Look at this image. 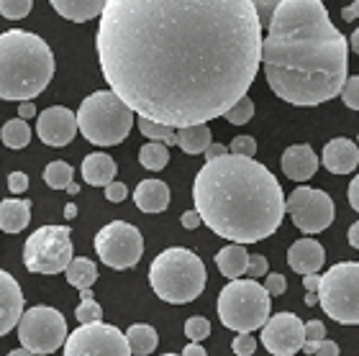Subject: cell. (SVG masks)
I'll return each mask as SVG.
<instances>
[{"instance_id": "6da1fadb", "label": "cell", "mask_w": 359, "mask_h": 356, "mask_svg": "<svg viewBox=\"0 0 359 356\" xmlns=\"http://www.w3.org/2000/svg\"><path fill=\"white\" fill-rule=\"evenodd\" d=\"M252 0H108L95 49L108 88L175 128L226 116L262 64Z\"/></svg>"}, {"instance_id": "7a4b0ae2", "label": "cell", "mask_w": 359, "mask_h": 356, "mask_svg": "<svg viewBox=\"0 0 359 356\" xmlns=\"http://www.w3.org/2000/svg\"><path fill=\"white\" fill-rule=\"evenodd\" d=\"M269 90L290 105H321L341 95L349 44L331 23L323 0H283L262 41Z\"/></svg>"}, {"instance_id": "3957f363", "label": "cell", "mask_w": 359, "mask_h": 356, "mask_svg": "<svg viewBox=\"0 0 359 356\" xmlns=\"http://www.w3.org/2000/svg\"><path fill=\"white\" fill-rule=\"evenodd\" d=\"M195 208L216 236L257 244L272 236L287 210L277 177L255 156L224 154L201 167L193 182Z\"/></svg>"}, {"instance_id": "277c9868", "label": "cell", "mask_w": 359, "mask_h": 356, "mask_svg": "<svg viewBox=\"0 0 359 356\" xmlns=\"http://www.w3.org/2000/svg\"><path fill=\"white\" fill-rule=\"evenodd\" d=\"M54 77V54L44 39L11 29L0 36V97L26 103L41 95Z\"/></svg>"}, {"instance_id": "5b68a950", "label": "cell", "mask_w": 359, "mask_h": 356, "mask_svg": "<svg viewBox=\"0 0 359 356\" xmlns=\"http://www.w3.org/2000/svg\"><path fill=\"white\" fill-rule=\"evenodd\" d=\"M149 285L154 295L170 305L193 303L205 287V264L190 249L172 246L151 261Z\"/></svg>"}, {"instance_id": "8992f818", "label": "cell", "mask_w": 359, "mask_h": 356, "mask_svg": "<svg viewBox=\"0 0 359 356\" xmlns=\"http://www.w3.org/2000/svg\"><path fill=\"white\" fill-rule=\"evenodd\" d=\"M139 113L121 100L113 90H97L80 103L77 123L80 134L95 146H116L131 134V126Z\"/></svg>"}, {"instance_id": "52a82bcc", "label": "cell", "mask_w": 359, "mask_h": 356, "mask_svg": "<svg viewBox=\"0 0 359 356\" xmlns=\"http://www.w3.org/2000/svg\"><path fill=\"white\" fill-rule=\"evenodd\" d=\"M218 318L236 334H252L269 320V292L257 280H231L218 295Z\"/></svg>"}, {"instance_id": "ba28073f", "label": "cell", "mask_w": 359, "mask_h": 356, "mask_svg": "<svg viewBox=\"0 0 359 356\" xmlns=\"http://www.w3.org/2000/svg\"><path fill=\"white\" fill-rule=\"evenodd\" d=\"M321 308L341 326H359V261H339L321 275Z\"/></svg>"}, {"instance_id": "9c48e42d", "label": "cell", "mask_w": 359, "mask_h": 356, "mask_svg": "<svg viewBox=\"0 0 359 356\" xmlns=\"http://www.w3.org/2000/svg\"><path fill=\"white\" fill-rule=\"evenodd\" d=\"M72 236L67 226H41L26 238L23 264L34 275H60L72 264Z\"/></svg>"}, {"instance_id": "30bf717a", "label": "cell", "mask_w": 359, "mask_h": 356, "mask_svg": "<svg viewBox=\"0 0 359 356\" xmlns=\"http://www.w3.org/2000/svg\"><path fill=\"white\" fill-rule=\"evenodd\" d=\"M69 331L67 320L57 308L49 305H34L23 313L18 323V341L34 354H54L62 343H67Z\"/></svg>"}, {"instance_id": "8fae6325", "label": "cell", "mask_w": 359, "mask_h": 356, "mask_svg": "<svg viewBox=\"0 0 359 356\" xmlns=\"http://www.w3.org/2000/svg\"><path fill=\"white\" fill-rule=\"evenodd\" d=\"M95 252L105 267L131 269L139 264L144 254V238L136 226L126 221H113L97 231Z\"/></svg>"}, {"instance_id": "7c38bea8", "label": "cell", "mask_w": 359, "mask_h": 356, "mask_svg": "<svg viewBox=\"0 0 359 356\" xmlns=\"http://www.w3.org/2000/svg\"><path fill=\"white\" fill-rule=\"evenodd\" d=\"M128 336L108 323H88L72 331L65 343V356H131Z\"/></svg>"}, {"instance_id": "4fadbf2b", "label": "cell", "mask_w": 359, "mask_h": 356, "mask_svg": "<svg viewBox=\"0 0 359 356\" xmlns=\"http://www.w3.org/2000/svg\"><path fill=\"white\" fill-rule=\"evenodd\" d=\"M287 213L303 233H321L334 223L337 208H334L329 193L303 185L295 187L287 198Z\"/></svg>"}, {"instance_id": "5bb4252c", "label": "cell", "mask_w": 359, "mask_h": 356, "mask_svg": "<svg viewBox=\"0 0 359 356\" xmlns=\"http://www.w3.org/2000/svg\"><path fill=\"white\" fill-rule=\"evenodd\" d=\"M262 343L275 356L298 354L306 346V323L295 313H277L264 323Z\"/></svg>"}, {"instance_id": "9a60e30c", "label": "cell", "mask_w": 359, "mask_h": 356, "mask_svg": "<svg viewBox=\"0 0 359 356\" xmlns=\"http://www.w3.org/2000/svg\"><path fill=\"white\" fill-rule=\"evenodd\" d=\"M80 131L77 113H72L65 105H52L39 113L36 134L46 146H67Z\"/></svg>"}, {"instance_id": "2e32d148", "label": "cell", "mask_w": 359, "mask_h": 356, "mask_svg": "<svg viewBox=\"0 0 359 356\" xmlns=\"http://www.w3.org/2000/svg\"><path fill=\"white\" fill-rule=\"evenodd\" d=\"M23 318V292L11 272H0V334L6 336L18 328Z\"/></svg>"}, {"instance_id": "e0dca14e", "label": "cell", "mask_w": 359, "mask_h": 356, "mask_svg": "<svg viewBox=\"0 0 359 356\" xmlns=\"http://www.w3.org/2000/svg\"><path fill=\"white\" fill-rule=\"evenodd\" d=\"M283 172L285 177H290L292 182H306L316 174L318 170V156H316L313 146L308 144H295V146H287L283 151Z\"/></svg>"}, {"instance_id": "ac0fdd59", "label": "cell", "mask_w": 359, "mask_h": 356, "mask_svg": "<svg viewBox=\"0 0 359 356\" xmlns=\"http://www.w3.org/2000/svg\"><path fill=\"white\" fill-rule=\"evenodd\" d=\"M323 261H326V252L316 238H300L287 249V264L292 272L298 275H316L321 272Z\"/></svg>"}, {"instance_id": "d6986e66", "label": "cell", "mask_w": 359, "mask_h": 356, "mask_svg": "<svg viewBox=\"0 0 359 356\" xmlns=\"http://www.w3.org/2000/svg\"><path fill=\"white\" fill-rule=\"evenodd\" d=\"M321 162L331 174H349V172L357 170L359 149L352 139L339 136V139H334V142H329L326 146H323Z\"/></svg>"}, {"instance_id": "ffe728a7", "label": "cell", "mask_w": 359, "mask_h": 356, "mask_svg": "<svg viewBox=\"0 0 359 356\" xmlns=\"http://www.w3.org/2000/svg\"><path fill=\"white\" fill-rule=\"evenodd\" d=\"M134 203L142 213H162L170 205V187L162 179H144L134 190Z\"/></svg>"}, {"instance_id": "44dd1931", "label": "cell", "mask_w": 359, "mask_h": 356, "mask_svg": "<svg viewBox=\"0 0 359 356\" xmlns=\"http://www.w3.org/2000/svg\"><path fill=\"white\" fill-rule=\"evenodd\" d=\"M49 3L62 18L72 23L93 21L97 15H103L105 6H108V0H49Z\"/></svg>"}, {"instance_id": "7402d4cb", "label": "cell", "mask_w": 359, "mask_h": 356, "mask_svg": "<svg viewBox=\"0 0 359 356\" xmlns=\"http://www.w3.org/2000/svg\"><path fill=\"white\" fill-rule=\"evenodd\" d=\"M116 162L113 156L103 154V151H95V154H88L83 159V179L93 187H108L116 179Z\"/></svg>"}, {"instance_id": "603a6c76", "label": "cell", "mask_w": 359, "mask_h": 356, "mask_svg": "<svg viewBox=\"0 0 359 356\" xmlns=\"http://www.w3.org/2000/svg\"><path fill=\"white\" fill-rule=\"evenodd\" d=\"M249 256L244 244H231L221 249L216 254V264H218V272L226 277V280H239L241 275H247L249 272Z\"/></svg>"}, {"instance_id": "cb8c5ba5", "label": "cell", "mask_w": 359, "mask_h": 356, "mask_svg": "<svg viewBox=\"0 0 359 356\" xmlns=\"http://www.w3.org/2000/svg\"><path fill=\"white\" fill-rule=\"evenodd\" d=\"M31 223V203L29 200H11L0 203V228L6 233H21L26 226Z\"/></svg>"}, {"instance_id": "d4e9b609", "label": "cell", "mask_w": 359, "mask_h": 356, "mask_svg": "<svg viewBox=\"0 0 359 356\" xmlns=\"http://www.w3.org/2000/svg\"><path fill=\"white\" fill-rule=\"evenodd\" d=\"M213 144L210 139V128L208 123H195V126L177 128V146L185 151V154H205V149Z\"/></svg>"}, {"instance_id": "484cf974", "label": "cell", "mask_w": 359, "mask_h": 356, "mask_svg": "<svg viewBox=\"0 0 359 356\" xmlns=\"http://www.w3.org/2000/svg\"><path fill=\"white\" fill-rule=\"evenodd\" d=\"M67 282L77 289H90L97 280V267L95 261H90L88 256H77L72 259V264L67 267Z\"/></svg>"}, {"instance_id": "4316f807", "label": "cell", "mask_w": 359, "mask_h": 356, "mask_svg": "<svg viewBox=\"0 0 359 356\" xmlns=\"http://www.w3.org/2000/svg\"><path fill=\"white\" fill-rule=\"evenodd\" d=\"M126 336H128V343H131V351L139 356H149L159 343L157 331H154L151 326H147V323H136V326H131Z\"/></svg>"}, {"instance_id": "83f0119b", "label": "cell", "mask_w": 359, "mask_h": 356, "mask_svg": "<svg viewBox=\"0 0 359 356\" xmlns=\"http://www.w3.org/2000/svg\"><path fill=\"white\" fill-rule=\"evenodd\" d=\"M167 162H170V151H167V144L162 142H149L139 149V164L144 170L159 172L165 170Z\"/></svg>"}, {"instance_id": "f1b7e54d", "label": "cell", "mask_w": 359, "mask_h": 356, "mask_svg": "<svg viewBox=\"0 0 359 356\" xmlns=\"http://www.w3.org/2000/svg\"><path fill=\"white\" fill-rule=\"evenodd\" d=\"M0 139H3V144H6L8 149H23L29 146L31 142V128L29 123H26V118H13L8 121L6 126H3V131H0Z\"/></svg>"}, {"instance_id": "f546056e", "label": "cell", "mask_w": 359, "mask_h": 356, "mask_svg": "<svg viewBox=\"0 0 359 356\" xmlns=\"http://www.w3.org/2000/svg\"><path fill=\"white\" fill-rule=\"evenodd\" d=\"M136 123H139V131H142L149 142H162V144H167V146L177 144V131H175V126H167V123H159V121L144 118V116H139Z\"/></svg>"}, {"instance_id": "4dcf8cb0", "label": "cell", "mask_w": 359, "mask_h": 356, "mask_svg": "<svg viewBox=\"0 0 359 356\" xmlns=\"http://www.w3.org/2000/svg\"><path fill=\"white\" fill-rule=\"evenodd\" d=\"M44 182L52 190H67L69 185H72V167H69L67 162H52V164H46V170H44Z\"/></svg>"}, {"instance_id": "1f68e13d", "label": "cell", "mask_w": 359, "mask_h": 356, "mask_svg": "<svg viewBox=\"0 0 359 356\" xmlns=\"http://www.w3.org/2000/svg\"><path fill=\"white\" fill-rule=\"evenodd\" d=\"M252 116H255V103H252V97L249 95H244L239 103L233 105L231 111H226L224 118L229 121V123H233V126H244V123L252 121Z\"/></svg>"}, {"instance_id": "d6a6232c", "label": "cell", "mask_w": 359, "mask_h": 356, "mask_svg": "<svg viewBox=\"0 0 359 356\" xmlns=\"http://www.w3.org/2000/svg\"><path fill=\"white\" fill-rule=\"evenodd\" d=\"M34 0H0V13L8 21H21L31 13Z\"/></svg>"}, {"instance_id": "836d02e7", "label": "cell", "mask_w": 359, "mask_h": 356, "mask_svg": "<svg viewBox=\"0 0 359 356\" xmlns=\"http://www.w3.org/2000/svg\"><path fill=\"white\" fill-rule=\"evenodd\" d=\"M75 318L80 320V326H88V323H100V320H103V308H100L93 297H88V300H83V303L77 305Z\"/></svg>"}, {"instance_id": "e575fe53", "label": "cell", "mask_w": 359, "mask_h": 356, "mask_svg": "<svg viewBox=\"0 0 359 356\" xmlns=\"http://www.w3.org/2000/svg\"><path fill=\"white\" fill-rule=\"evenodd\" d=\"M185 336L190 341H203V338H208L210 336V323L201 315H195V318H187L185 323Z\"/></svg>"}, {"instance_id": "d590c367", "label": "cell", "mask_w": 359, "mask_h": 356, "mask_svg": "<svg viewBox=\"0 0 359 356\" xmlns=\"http://www.w3.org/2000/svg\"><path fill=\"white\" fill-rule=\"evenodd\" d=\"M257 8V15H259V21H262V26H267L272 23V18H275L277 8L283 6V0H252Z\"/></svg>"}, {"instance_id": "8d00e7d4", "label": "cell", "mask_w": 359, "mask_h": 356, "mask_svg": "<svg viewBox=\"0 0 359 356\" xmlns=\"http://www.w3.org/2000/svg\"><path fill=\"white\" fill-rule=\"evenodd\" d=\"M341 100H344L346 108H352V111H359V74L349 77L341 90Z\"/></svg>"}, {"instance_id": "74e56055", "label": "cell", "mask_w": 359, "mask_h": 356, "mask_svg": "<svg viewBox=\"0 0 359 356\" xmlns=\"http://www.w3.org/2000/svg\"><path fill=\"white\" fill-rule=\"evenodd\" d=\"M257 351V341L252 334H239L233 338V354L236 356H252Z\"/></svg>"}, {"instance_id": "f35d334b", "label": "cell", "mask_w": 359, "mask_h": 356, "mask_svg": "<svg viewBox=\"0 0 359 356\" xmlns=\"http://www.w3.org/2000/svg\"><path fill=\"white\" fill-rule=\"evenodd\" d=\"M231 154H241V156H255L257 154V142L252 136H236L231 142Z\"/></svg>"}, {"instance_id": "ab89813d", "label": "cell", "mask_w": 359, "mask_h": 356, "mask_svg": "<svg viewBox=\"0 0 359 356\" xmlns=\"http://www.w3.org/2000/svg\"><path fill=\"white\" fill-rule=\"evenodd\" d=\"M26 187H29V174L26 172H11L8 174V190L13 195L26 193Z\"/></svg>"}, {"instance_id": "60d3db41", "label": "cell", "mask_w": 359, "mask_h": 356, "mask_svg": "<svg viewBox=\"0 0 359 356\" xmlns=\"http://www.w3.org/2000/svg\"><path fill=\"white\" fill-rule=\"evenodd\" d=\"M264 287H267V292H269L272 297L285 295V289H287V280H285L283 275H277V272H272V275H267V280H264Z\"/></svg>"}, {"instance_id": "b9f144b4", "label": "cell", "mask_w": 359, "mask_h": 356, "mask_svg": "<svg viewBox=\"0 0 359 356\" xmlns=\"http://www.w3.org/2000/svg\"><path fill=\"white\" fill-rule=\"evenodd\" d=\"M247 275L252 277V280H257V277H267V256H262V254H252Z\"/></svg>"}, {"instance_id": "7bdbcfd3", "label": "cell", "mask_w": 359, "mask_h": 356, "mask_svg": "<svg viewBox=\"0 0 359 356\" xmlns=\"http://www.w3.org/2000/svg\"><path fill=\"white\" fill-rule=\"evenodd\" d=\"M126 195H128V190L123 182H116V179H113L111 185L105 187V200L108 203H123L126 200Z\"/></svg>"}, {"instance_id": "ee69618b", "label": "cell", "mask_w": 359, "mask_h": 356, "mask_svg": "<svg viewBox=\"0 0 359 356\" xmlns=\"http://www.w3.org/2000/svg\"><path fill=\"white\" fill-rule=\"evenodd\" d=\"M326 338V326L321 320H308L306 323V341H323Z\"/></svg>"}, {"instance_id": "f6af8a7d", "label": "cell", "mask_w": 359, "mask_h": 356, "mask_svg": "<svg viewBox=\"0 0 359 356\" xmlns=\"http://www.w3.org/2000/svg\"><path fill=\"white\" fill-rule=\"evenodd\" d=\"M180 223L185 226L187 231H193V228H198L203 223V215H201V210L195 208V210H187V213H182V218H180Z\"/></svg>"}, {"instance_id": "bcb514c9", "label": "cell", "mask_w": 359, "mask_h": 356, "mask_svg": "<svg viewBox=\"0 0 359 356\" xmlns=\"http://www.w3.org/2000/svg\"><path fill=\"white\" fill-rule=\"evenodd\" d=\"M346 198H349V205L359 213V174L349 182V190H346Z\"/></svg>"}, {"instance_id": "7dc6e473", "label": "cell", "mask_w": 359, "mask_h": 356, "mask_svg": "<svg viewBox=\"0 0 359 356\" xmlns=\"http://www.w3.org/2000/svg\"><path fill=\"white\" fill-rule=\"evenodd\" d=\"M229 151H231V149L224 146V144H210V146L205 149V162H210V159H218V156L229 154Z\"/></svg>"}, {"instance_id": "c3c4849f", "label": "cell", "mask_w": 359, "mask_h": 356, "mask_svg": "<svg viewBox=\"0 0 359 356\" xmlns=\"http://www.w3.org/2000/svg\"><path fill=\"white\" fill-rule=\"evenodd\" d=\"M303 287H306L308 292H318V289H321V277H318V272H316V275H303Z\"/></svg>"}, {"instance_id": "681fc988", "label": "cell", "mask_w": 359, "mask_h": 356, "mask_svg": "<svg viewBox=\"0 0 359 356\" xmlns=\"http://www.w3.org/2000/svg\"><path fill=\"white\" fill-rule=\"evenodd\" d=\"M341 18H344L346 23H352L359 18V0H354L352 6H346L344 11H341Z\"/></svg>"}, {"instance_id": "f907efd6", "label": "cell", "mask_w": 359, "mask_h": 356, "mask_svg": "<svg viewBox=\"0 0 359 356\" xmlns=\"http://www.w3.org/2000/svg\"><path fill=\"white\" fill-rule=\"evenodd\" d=\"M316 356H339V346L334 341H326V338H323L321 346H318V354H316Z\"/></svg>"}, {"instance_id": "816d5d0a", "label": "cell", "mask_w": 359, "mask_h": 356, "mask_svg": "<svg viewBox=\"0 0 359 356\" xmlns=\"http://www.w3.org/2000/svg\"><path fill=\"white\" fill-rule=\"evenodd\" d=\"M205 354H208V351L203 349L201 341H190L185 349H182V356H205Z\"/></svg>"}, {"instance_id": "f5cc1de1", "label": "cell", "mask_w": 359, "mask_h": 356, "mask_svg": "<svg viewBox=\"0 0 359 356\" xmlns=\"http://www.w3.org/2000/svg\"><path fill=\"white\" fill-rule=\"evenodd\" d=\"M18 116H21V118H34V116H36V108H34V103H31V100H26V103H21L18 105Z\"/></svg>"}, {"instance_id": "db71d44e", "label": "cell", "mask_w": 359, "mask_h": 356, "mask_svg": "<svg viewBox=\"0 0 359 356\" xmlns=\"http://www.w3.org/2000/svg\"><path fill=\"white\" fill-rule=\"evenodd\" d=\"M346 238H349V244H352L354 249H359V221L349 226V233H346Z\"/></svg>"}, {"instance_id": "11a10c76", "label": "cell", "mask_w": 359, "mask_h": 356, "mask_svg": "<svg viewBox=\"0 0 359 356\" xmlns=\"http://www.w3.org/2000/svg\"><path fill=\"white\" fill-rule=\"evenodd\" d=\"M318 346H321V341H306L303 354H318Z\"/></svg>"}, {"instance_id": "9f6ffc18", "label": "cell", "mask_w": 359, "mask_h": 356, "mask_svg": "<svg viewBox=\"0 0 359 356\" xmlns=\"http://www.w3.org/2000/svg\"><path fill=\"white\" fill-rule=\"evenodd\" d=\"M306 305H311V308H313V305H321V295H318V292H308Z\"/></svg>"}, {"instance_id": "6f0895ef", "label": "cell", "mask_w": 359, "mask_h": 356, "mask_svg": "<svg viewBox=\"0 0 359 356\" xmlns=\"http://www.w3.org/2000/svg\"><path fill=\"white\" fill-rule=\"evenodd\" d=\"M349 46L354 49V54H359V29L354 31L352 36H349Z\"/></svg>"}, {"instance_id": "680465c9", "label": "cell", "mask_w": 359, "mask_h": 356, "mask_svg": "<svg viewBox=\"0 0 359 356\" xmlns=\"http://www.w3.org/2000/svg\"><path fill=\"white\" fill-rule=\"evenodd\" d=\"M6 356H39V354H34V351H29L26 346L23 349H15V351H8Z\"/></svg>"}, {"instance_id": "91938a15", "label": "cell", "mask_w": 359, "mask_h": 356, "mask_svg": "<svg viewBox=\"0 0 359 356\" xmlns=\"http://www.w3.org/2000/svg\"><path fill=\"white\" fill-rule=\"evenodd\" d=\"M77 215V205L75 203H67V205H65V218H75Z\"/></svg>"}, {"instance_id": "94428289", "label": "cell", "mask_w": 359, "mask_h": 356, "mask_svg": "<svg viewBox=\"0 0 359 356\" xmlns=\"http://www.w3.org/2000/svg\"><path fill=\"white\" fill-rule=\"evenodd\" d=\"M67 193L69 195H77V193H80V185H75V182H72V185L67 187Z\"/></svg>"}, {"instance_id": "6125c7cd", "label": "cell", "mask_w": 359, "mask_h": 356, "mask_svg": "<svg viewBox=\"0 0 359 356\" xmlns=\"http://www.w3.org/2000/svg\"><path fill=\"white\" fill-rule=\"evenodd\" d=\"M80 297H83V300H88V297H93V292H90V289H80Z\"/></svg>"}, {"instance_id": "be15d7a7", "label": "cell", "mask_w": 359, "mask_h": 356, "mask_svg": "<svg viewBox=\"0 0 359 356\" xmlns=\"http://www.w3.org/2000/svg\"><path fill=\"white\" fill-rule=\"evenodd\" d=\"M162 356H182V354H162Z\"/></svg>"}]
</instances>
